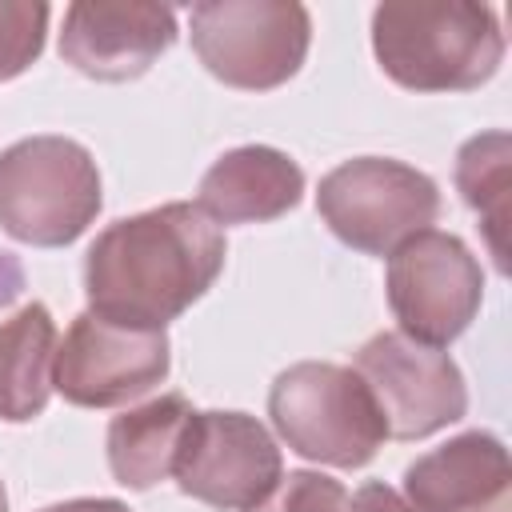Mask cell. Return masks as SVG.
I'll use <instances>...</instances> for the list:
<instances>
[{"label":"cell","instance_id":"obj_6","mask_svg":"<svg viewBox=\"0 0 512 512\" xmlns=\"http://www.w3.org/2000/svg\"><path fill=\"white\" fill-rule=\"evenodd\" d=\"M188 24L200 64L244 92L292 80L312 44V16L292 0H212L196 4Z\"/></svg>","mask_w":512,"mask_h":512},{"label":"cell","instance_id":"obj_9","mask_svg":"<svg viewBox=\"0 0 512 512\" xmlns=\"http://www.w3.org/2000/svg\"><path fill=\"white\" fill-rule=\"evenodd\" d=\"M172 476L184 496L208 508L248 512L280 484L284 460L272 432L256 416L192 412Z\"/></svg>","mask_w":512,"mask_h":512},{"label":"cell","instance_id":"obj_10","mask_svg":"<svg viewBox=\"0 0 512 512\" xmlns=\"http://www.w3.org/2000/svg\"><path fill=\"white\" fill-rule=\"evenodd\" d=\"M172 368L164 328H132L80 312L56 344L52 388L76 408H116L152 392Z\"/></svg>","mask_w":512,"mask_h":512},{"label":"cell","instance_id":"obj_21","mask_svg":"<svg viewBox=\"0 0 512 512\" xmlns=\"http://www.w3.org/2000/svg\"><path fill=\"white\" fill-rule=\"evenodd\" d=\"M0 512H8V492H4V480H0Z\"/></svg>","mask_w":512,"mask_h":512},{"label":"cell","instance_id":"obj_18","mask_svg":"<svg viewBox=\"0 0 512 512\" xmlns=\"http://www.w3.org/2000/svg\"><path fill=\"white\" fill-rule=\"evenodd\" d=\"M248 512H352V496L340 480L300 468L280 476V484Z\"/></svg>","mask_w":512,"mask_h":512},{"label":"cell","instance_id":"obj_15","mask_svg":"<svg viewBox=\"0 0 512 512\" xmlns=\"http://www.w3.org/2000/svg\"><path fill=\"white\" fill-rule=\"evenodd\" d=\"M56 368V324L44 304L0 320V420L28 424L48 408Z\"/></svg>","mask_w":512,"mask_h":512},{"label":"cell","instance_id":"obj_13","mask_svg":"<svg viewBox=\"0 0 512 512\" xmlns=\"http://www.w3.org/2000/svg\"><path fill=\"white\" fill-rule=\"evenodd\" d=\"M304 196V168L268 144H244L212 160L200 176L196 208L212 224H264L296 208Z\"/></svg>","mask_w":512,"mask_h":512},{"label":"cell","instance_id":"obj_3","mask_svg":"<svg viewBox=\"0 0 512 512\" xmlns=\"http://www.w3.org/2000/svg\"><path fill=\"white\" fill-rule=\"evenodd\" d=\"M268 416L280 440L328 468H364L388 440L384 416L356 368L300 360L272 380Z\"/></svg>","mask_w":512,"mask_h":512},{"label":"cell","instance_id":"obj_14","mask_svg":"<svg viewBox=\"0 0 512 512\" xmlns=\"http://www.w3.org/2000/svg\"><path fill=\"white\" fill-rule=\"evenodd\" d=\"M188 420H192V404L180 392H168V396H156L140 408L120 412L108 424L112 476L132 492H148L160 480H168Z\"/></svg>","mask_w":512,"mask_h":512},{"label":"cell","instance_id":"obj_19","mask_svg":"<svg viewBox=\"0 0 512 512\" xmlns=\"http://www.w3.org/2000/svg\"><path fill=\"white\" fill-rule=\"evenodd\" d=\"M352 512H428L420 504H412L404 492L380 484V480H368L360 484V492L352 496Z\"/></svg>","mask_w":512,"mask_h":512},{"label":"cell","instance_id":"obj_11","mask_svg":"<svg viewBox=\"0 0 512 512\" xmlns=\"http://www.w3.org/2000/svg\"><path fill=\"white\" fill-rule=\"evenodd\" d=\"M176 40V12L140 0H76L64 8L60 56L88 80L144 76Z\"/></svg>","mask_w":512,"mask_h":512},{"label":"cell","instance_id":"obj_20","mask_svg":"<svg viewBox=\"0 0 512 512\" xmlns=\"http://www.w3.org/2000/svg\"><path fill=\"white\" fill-rule=\"evenodd\" d=\"M40 512H132V508L124 500H112V496H76V500L48 504Z\"/></svg>","mask_w":512,"mask_h":512},{"label":"cell","instance_id":"obj_2","mask_svg":"<svg viewBox=\"0 0 512 512\" xmlns=\"http://www.w3.org/2000/svg\"><path fill=\"white\" fill-rule=\"evenodd\" d=\"M372 52L408 92H472L504 60L500 16L464 0H396L372 12Z\"/></svg>","mask_w":512,"mask_h":512},{"label":"cell","instance_id":"obj_8","mask_svg":"<svg viewBox=\"0 0 512 512\" xmlns=\"http://www.w3.org/2000/svg\"><path fill=\"white\" fill-rule=\"evenodd\" d=\"M356 372L368 384L392 440H424L468 412V388L444 348L404 332H376L356 352Z\"/></svg>","mask_w":512,"mask_h":512},{"label":"cell","instance_id":"obj_7","mask_svg":"<svg viewBox=\"0 0 512 512\" xmlns=\"http://www.w3.org/2000/svg\"><path fill=\"white\" fill-rule=\"evenodd\" d=\"M384 292L400 332L440 348L476 320L484 300V272L460 236L424 228L388 256Z\"/></svg>","mask_w":512,"mask_h":512},{"label":"cell","instance_id":"obj_17","mask_svg":"<svg viewBox=\"0 0 512 512\" xmlns=\"http://www.w3.org/2000/svg\"><path fill=\"white\" fill-rule=\"evenodd\" d=\"M48 16V4L0 0V80H12L40 60Z\"/></svg>","mask_w":512,"mask_h":512},{"label":"cell","instance_id":"obj_12","mask_svg":"<svg viewBox=\"0 0 512 512\" xmlns=\"http://www.w3.org/2000/svg\"><path fill=\"white\" fill-rule=\"evenodd\" d=\"M508 448L492 432H460L404 468V496L428 512H512Z\"/></svg>","mask_w":512,"mask_h":512},{"label":"cell","instance_id":"obj_5","mask_svg":"<svg viewBox=\"0 0 512 512\" xmlns=\"http://www.w3.org/2000/svg\"><path fill=\"white\" fill-rule=\"evenodd\" d=\"M316 212L340 244L368 256H392L404 240L432 228L440 216V188L404 160L352 156L320 180Z\"/></svg>","mask_w":512,"mask_h":512},{"label":"cell","instance_id":"obj_1","mask_svg":"<svg viewBox=\"0 0 512 512\" xmlns=\"http://www.w3.org/2000/svg\"><path fill=\"white\" fill-rule=\"evenodd\" d=\"M224 268V232L196 204H160L112 220L84 256L88 312L164 328L188 312Z\"/></svg>","mask_w":512,"mask_h":512},{"label":"cell","instance_id":"obj_16","mask_svg":"<svg viewBox=\"0 0 512 512\" xmlns=\"http://www.w3.org/2000/svg\"><path fill=\"white\" fill-rule=\"evenodd\" d=\"M456 188L464 204L480 216L488 252L504 268V228H508V132H480L456 152Z\"/></svg>","mask_w":512,"mask_h":512},{"label":"cell","instance_id":"obj_4","mask_svg":"<svg viewBox=\"0 0 512 512\" xmlns=\"http://www.w3.org/2000/svg\"><path fill=\"white\" fill-rule=\"evenodd\" d=\"M92 152L68 136H28L0 152V228L32 248L72 244L100 212Z\"/></svg>","mask_w":512,"mask_h":512}]
</instances>
